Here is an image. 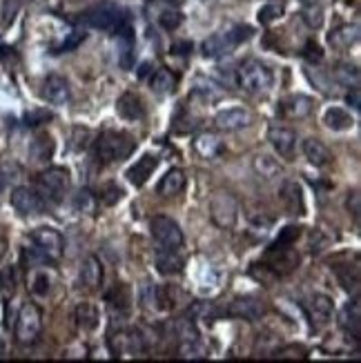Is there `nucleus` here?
Returning a JSON list of instances; mask_svg holds the SVG:
<instances>
[{
    "label": "nucleus",
    "instance_id": "nucleus-1",
    "mask_svg": "<svg viewBox=\"0 0 361 363\" xmlns=\"http://www.w3.org/2000/svg\"><path fill=\"white\" fill-rule=\"evenodd\" d=\"M134 147H136V140L130 134L109 130L94 140V156H96L103 165H109V163L125 161L134 152Z\"/></svg>",
    "mask_w": 361,
    "mask_h": 363
},
{
    "label": "nucleus",
    "instance_id": "nucleus-2",
    "mask_svg": "<svg viewBox=\"0 0 361 363\" xmlns=\"http://www.w3.org/2000/svg\"><path fill=\"white\" fill-rule=\"evenodd\" d=\"M250 36H252V27H248V25H237L226 31H216V34H212L206 43H203V56L206 58L230 56Z\"/></svg>",
    "mask_w": 361,
    "mask_h": 363
},
{
    "label": "nucleus",
    "instance_id": "nucleus-3",
    "mask_svg": "<svg viewBox=\"0 0 361 363\" xmlns=\"http://www.w3.org/2000/svg\"><path fill=\"white\" fill-rule=\"evenodd\" d=\"M237 83L248 94H263L272 87L274 76L268 69V65H263L257 58H250L241 62V67L237 69Z\"/></svg>",
    "mask_w": 361,
    "mask_h": 363
},
{
    "label": "nucleus",
    "instance_id": "nucleus-4",
    "mask_svg": "<svg viewBox=\"0 0 361 363\" xmlns=\"http://www.w3.org/2000/svg\"><path fill=\"white\" fill-rule=\"evenodd\" d=\"M70 172L65 167H50L38 174L36 179V192L45 203H60L70 192Z\"/></svg>",
    "mask_w": 361,
    "mask_h": 363
},
{
    "label": "nucleus",
    "instance_id": "nucleus-5",
    "mask_svg": "<svg viewBox=\"0 0 361 363\" xmlns=\"http://www.w3.org/2000/svg\"><path fill=\"white\" fill-rule=\"evenodd\" d=\"M31 257L38 261H58L65 250V241L54 228H36L31 232Z\"/></svg>",
    "mask_w": 361,
    "mask_h": 363
},
{
    "label": "nucleus",
    "instance_id": "nucleus-6",
    "mask_svg": "<svg viewBox=\"0 0 361 363\" xmlns=\"http://www.w3.org/2000/svg\"><path fill=\"white\" fill-rule=\"evenodd\" d=\"M43 328V312L36 303H23V308L18 310V317H16V325H13V337L21 345H29L34 343L40 335Z\"/></svg>",
    "mask_w": 361,
    "mask_h": 363
},
{
    "label": "nucleus",
    "instance_id": "nucleus-7",
    "mask_svg": "<svg viewBox=\"0 0 361 363\" xmlns=\"http://www.w3.org/2000/svg\"><path fill=\"white\" fill-rule=\"evenodd\" d=\"M87 25L96 27V29H103V31H130L128 27V16L125 11L116 5H99L94 7L85 13L83 18Z\"/></svg>",
    "mask_w": 361,
    "mask_h": 363
},
{
    "label": "nucleus",
    "instance_id": "nucleus-8",
    "mask_svg": "<svg viewBox=\"0 0 361 363\" xmlns=\"http://www.w3.org/2000/svg\"><path fill=\"white\" fill-rule=\"evenodd\" d=\"M210 218L216 228L230 230L239 218V201L230 192H214L210 199Z\"/></svg>",
    "mask_w": 361,
    "mask_h": 363
},
{
    "label": "nucleus",
    "instance_id": "nucleus-9",
    "mask_svg": "<svg viewBox=\"0 0 361 363\" xmlns=\"http://www.w3.org/2000/svg\"><path fill=\"white\" fill-rule=\"evenodd\" d=\"M150 230H152V239L156 241L159 247H170V250L183 247V232L174 218L163 216V214L154 216L150 223Z\"/></svg>",
    "mask_w": 361,
    "mask_h": 363
},
{
    "label": "nucleus",
    "instance_id": "nucleus-10",
    "mask_svg": "<svg viewBox=\"0 0 361 363\" xmlns=\"http://www.w3.org/2000/svg\"><path fill=\"white\" fill-rule=\"evenodd\" d=\"M11 205L21 216H36L45 210V201L38 196L36 189L16 187L11 192Z\"/></svg>",
    "mask_w": 361,
    "mask_h": 363
},
{
    "label": "nucleus",
    "instance_id": "nucleus-11",
    "mask_svg": "<svg viewBox=\"0 0 361 363\" xmlns=\"http://www.w3.org/2000/svg\"><path fill=\"white\" fill-rule=\"evenodd\" d=\"M252 116L245 107H228V109H221L216 116H214V125L216 130L221 132H237V130H243L250 125Z\"/></svg>",
    "mask_w": 361,
    "mask_h": 363
},
{
    "label": "nucleus",
    "instance_id": "nucleus-12",
    "mask_svg": "<svg viewBox=\"0 0 361 363\" xmlns=\"http://www.w3.org/2000/svg\"><path fill=\"white\" fill-rule=\"evenodd\" d=\"M43 99L50 105H67L72 101L70 83L58 74L47 76L45 83H43Z\"/></svg>",
    "mask_w": 361,
    "mask_h": 363
},
{
    "label": "nucleus",
    "instance_id": "nucleus-13",
    "mask_svg": "<svg viewBox=\"0 0 361 363\" xmlns=\"http://www.w3.org/2000/svg\"><path fill=\"white\" fill-rule=\"evenodd\" d=\"M228 317H237L245 321H257L263 314V303L257 296H237L234 301L228 306Z\"/></svg>",
    "mask_w": 361,
    "mask_h": 363
},
{
    "label": "nucleus",
    "instance_id": "nucleus-14",
    "mask_svg": "<svg viewBox=\"0 0 361 363\" xmlns=\"http://www.w3.org/2000/svg\"><path fill=\"white\" fill-rule=\"evenodd\" d=\"M306 312H308L312 325H326L333 319L335 303H333V298L326 294H312L306 306Z\"/></svg>",
    "mask_w": 361,
    "mask_h": 363
},
{
    "label": "nucleus",
    "instance_id": "nucleus-15",
    "mask_svg": "<svg viewBox=\"0 0 361 363\" xmlns=\"http://www.w3.org/2000/svg\"><path fill=\"white\" fill-rule=\"evenodd\" d=\"M268 140H270V145L277 150L279 156L290 159V156L294 154V147H296V132L290 128H284V125H272V128L268 130Z\"/></svg>",
    "mask_w": 361,
    "mask_h": 363
},
{
    "label": "nucleus",
    "instance_id": "nucleus-16",
    "mask_svg": "<svg viewBox=\"0 0 361 363\" xmlns=\"http://www.w3.org/2000/svg\"><path fill=\"white\" fill-rule=\"evenodd\" d=\"M159 167V156L156 154H143L140 159L128 169V181L136 187H143L150 177L154 174V169Z\"/></svg>",
    "mask_w": 361,
    "mask_h": 363
},
{
    "label": "nucleus",
    "instance_id": "nucleus-17",
    "mask_svg": "<svg viewBox=\"0 0 361 363\" xmlns=\"http://www.w3.org/2000/svg\"><path fill=\"white\" fill-rule=\"evenodd\" d=\"M156 267L161 274H179L185 267V259L181 257L179 250L170 247H156Z\"/></svg>",
    "mask_w": 361,
    "mask_h": 363
},
{
    "label": "nucleus",
    "instance_id": "nucleus-18",
    "mask_svg": "<svg viewBox=\"0 0 361 363\" xmlns=\"http://www.w3.org/2000/svg\"><path fill=\"white\" fill-rule=\"evenodd\" d=\"M339 328L343 330V333H348L355 339H359V335H361V303H359V298H355L352 303L343 306V310L339 312Z\"/></svg>",
    "mask_w": 361,
    "mask_h": 363
},
{
    "label": "nucleus",
    "instance_id": "nucleus-19",
    "mask_svg": "<svg viewBox=\"0 0 361 363\" xmlns=\"http://www.w3.org/2000/svg\"><path fill=\"white\" fill-rule=\"evenodd\" d=\"M81 283L87 290H99L103 286V263L99 257H87L81 263Z\"/></svg>",
    "mask_w": 361,
    "mask_h": 363
},
{
    "label": "nucleus",
    "instance_id": "nucleus-20",
    "mask_svg": "<svg viewBox=\"0 0 361 363\" xmlns=\"http://www.w3.org/2000/svg\"><path fill=\"white\" fill-rule=\"evenodd\" d=\"M116 112L125 118V121H140L145 116V105L143 101H140L136 94L128 91V94H123V96L118 99L116 103Z\"/></svg>",
    "mask_w": 361,
    "mask_h": 363
},
{
    "label": "nucleus",
    "instance_id": "nucleus-21",
    "mask_svg": "<svg viewBox=\"0 0 361 363\" xmlns=\"http://www.w3.org/2000/svg\"><path fill=\"white\" fill-rule=\"evenodd\" d=\"M323 123H326V128L333 132H346V130H352L355 118L348 109H343V107H328L323 114Z\"/></svg>",
    "mask_w": 361,
    "mask_h": 363
},
{
    "label": "nucleus",
    "instance_id": "nucleus-22",
    "mask_svg": "<svg viewBox=\"0 0 361 363\" xmlns=\"http://www.w3.org/2000/svg\"><path fill=\"white\" fill-rule=\"evenodd\" d=\"M304 154L315 167H326L328 163L333 161L331 150H328L319 138H306L304 140Z\"/></svg>",
    "mask_w": 361,
    "mask_h": 363
},
{
    "label": "nucleus",
    "instance_id": "nucleus-23",
    "mask_svg": "<svg viewBox=\"0 0 361 363\" xmlns=\"http://www.w3.org/2000/svg\"><path fill=\"white\" fill-rule=\"evenodd\" d=\"M185 187V174L183 169L179 167H172L167 174L159 181V185H156V192H159L161 196H177L183 192Z\"/></svg>",
    "mask_w": 361,
    "mask_h": 363
},
{
    "label": "nucleus",
    "instance_id": "nucleus-24",
    "mask_svg": "<svg viewBox=\"0 0 361 363\" xmlns=\"http://www.w3.org/2000/svg\"><path fill=\"white\" fill-rule=\"evenodd\" d=\"M281 199H284L286 208H288L292 214H306L304 189H301V185H296L294 181L284 183V189H281Z\"/></svg>",
    "mask_w": 361,
    "mask_h": 363
},
{
    "label": "nucleus",
    "instance_id": "nucleus-25",
    "mask_svg": "<svg viewBox=\"0 0 361 363\" xmlns=\"http://www.w3.org/2000/svg\"><path fill=\"white\" fill-rule=\"evenodd\" d=\"M312 107H315L312 99L296 94V96H290V99H286L284 103H281V112H284L286 116H290V118H306L312 112Z\"/></svg>",
    "mask_w": 361,
    "mask_h": 363
},
{
    "label": "nucleus",
    "instance_id": "nucleus-26",
    "mask_svg": "<svg viewBox=\"0 0 361 363\" xmlns=\"http://www.w3.org/2000/svg\"><path fill=\"white\" fill-rule=\"evenodd\" d=\"M359 40V27L357 25H341L331 31L328 43H331L335 50H348Z\"/></svg>",
    "mask_w": 361,
    "mask_h": 363
},
{
    "label": "nucleus",
    "instance_id": "nucleus-27",
    "mask_svg": "<svg viewBox=\"0 0 361 363\" xmlns=\"http://www.w3.org/2000/svg\"><path fill=\"white\" fill-rule=\"evenodd\" d=\"M150 87L154 94H159V96H165V94H172L177 89V76L172 74L170 69L161 67L156 69L150 78Z\"/></svg>",
    "mask_w": 361,
    "mask_h": 363
},
{
    "label": "nucleus",
    "instance_id": "nucleus-28",
    "mask_svg": "<svg viewBox=\"0 0 361 363\" xmlns=\"http://www.w3.org/2000/svg\"><path fill=\"white\" fill-rule=\"evenodd\" d=\"M221 147H223L221 138L212 132H203L194 138V150L203 156V159H214V156L221 152Z\"/></svg>",
    "mask_w": 361,
    "mask_h": 363
},
{
    "label": "nucleus",
    "instance_id": "nucleus-29",
    "mask_svg": "<svg viewBox=\"0 0 361 363\" xmlns=\"http://www.w3.org/2000/svg\"><path fill=\"white\" fill-rule=\"evenodd\" d=\"M252 165H255V172H257V174L263 181H274V179H279L281 174H284L281 165L272 159V156H268V154H257Z\"/></svg>",
    "mask_w": 361,
    "mask_h": 363
},
{
    "label": "nucleus",
    "instance_id": "nucleus-30",
    "mask_svg": "<svg viewBox=\"0 0 361 363\" xmlns=\"http://www.w3.org/2000/svg\"><path fill=\"white\" fill-rule=\"evenodd\" d=\"M76 323L81 330H85V333L87 330H94L99 325V310L89 303H81L76 308Z\"/></svg>",
    "mask_w": 361,
    "mask_h": 363
},
{
    "label": "nucleus",
    "instance_id": "nucleus-31",
    "mask_svg": "<svg viewBox=\"0 0 361 363\" xmlns=\"http://www.w3.org/2000/svg\"><path fill=\"white\" fill-rule=\"evenodd\" d=\"M50 288H52V277L47 274L45 270L31 272V277H29V290L34 292L36 296H45L47 292H50Z\"/></svg>",
    "mask_w": 361,
    "mask_h": 363
},
{
    "label": "nucleus",
    "instance_id": "nucleus-32",
    "mask_svg": "<svg viewBox=\"0 0 361 363\" xmlns=\"http://www.w3.org/2000/svg\"><path fill=\"white\" fill-rule=\"evenodd\" d=\"M76 210L78 212H85V214H91L94 210H96V196H94L91 192H87V189H81V192L76 194Z\"/></svg>",
    "mask_w": 361,
    "mask_h": 363
},
{
    "label": "nucleus",
    "instance_id": "nucleus-33",
    "mask_svg": "<svg viewBox=\"0 0 361 363\" xmlns=\"http://www.w3.org/2000/svg\"><path fill=\"white\" fill-rule=\"evenodd\" d=\"M159 23H161V27L163 29H167V31H174L181 23H183V16H181V11L179 9H172V7H167L165 11H161V16H159Z\"/></svg>",
    "mask_w": 361,
    "mask_h": 363
},
{
    "label": "nucleus",
    "instance_id": "nucleus-34",
    "mask_svg": "<svg viewBox=\"0 0 361 363\" xmlns=\"http://www.w3.org/2000/svg\"><path fill=\"white\" fill-rule=\"evenodd\" d=\"M304 21L308 23V27L310 29H319L321 27V23H323V11H321V7L317 5H308L306 9H304Z\"/></svg>",
    "mask_w": 361,
    "mask_h": 363
},
{
    "label": "nucleus",
    "instance_id": "nucleus-35",
    "mask_svg": "<svg viewBox=\"0 0 361 363\" xmlns=\"http://www.w3.org/2000/svg\"><path fill=\"white\" fill-rule=\"evenodd\" d=\"M181 354L183 357H190V359H203V357H206V348H203V343L199 339H194V341H183Z\"/></svg>",
    "mask_w": 361,
    "mask_h": 363
},
{
    "label": "nucleus",
    "instance_id": "nucleus-36",
    "mask_svg": "<svg viewBox=\"0 0 361 363\" xmlns=\"http://www.w3.org/2000/svg\"><path fill=\"white\" fill-rule=\"evenodd\" d=\"M99 199H101V203H105V205H114L116 201L123 199V189H121L118 185H114V183H109V185H105V187L101 189Z\"/></svg>",
    "mask_w": 361,
    "mask_h": 363
},
{
    "label": "nucleus",
    "instance_id": "nucleus-37",
    "mask_svg": "<svg viewBox=\"0 0 361 363\" xmlns=\"http://www.w3.org/2000/svg\"><path fill=\"white\" fill-rule=\"evenodd\" d=\"M0 288H3V294L9 298L16 292V272L13 267H5L3 277H0Z\"/></svg>",
    "mask_w": 361,
    "mask_h": 363
},
{
    "label": "nucleus",
    "instance_id": "nucleus-38",
    "mask_svg": "<svg viewBox=\"0 0 361 363\" xmlns=\"http://www.w3.org/2000/svg\"><path fill=\"white\" fill-rule=\"evenodd\" d=\"M281 11H284V7L277 5V3H270V5H265V7L259 9V21H261L263 25H268V23H272V21L279 18Z\"/></svg>",
    "mask_w": 361,
    "mask_h": 363
},
{
    "label": "nucleus",
    "instance_id": "nucleus-39",
    "mask_svg": "<svg viewBox=\"0 0 361 363\" xmlns=\"http://www.w3.org/2000/svg\"><path fill=\"white\" fill-rule=\"evenodd\" d=\"M179 337H181V341H194V339H199V330H196L194 321H190V319L179 321Z\"/></svg>",
    "mask_w": 361,
    "mask_h": 363
},
{
    "label": "nucleus",
    "instance_id": "nucleus-40",
    "mask_svg": "<svg viewBox=\"0 0 361 363\" xmlns=\"http://www.w3.org/2000/svg\"><path fill=\"white\" fill-rule=\"evenodd\" d=\"M350 78L357 83V78H359L357 67H350V65H339V69H337V81H339V83H343V85H350Z\"/></svg>",
    "mask_w": 361,
    "mask_h": 363
},
{
    "label": "nucleus",
    "instance_id": "nucleus-41",
    "mask_svg": "<svg viewBox=\"0 0 361 363\" xmlns=\"http://www.w3.org/2000/svg\"><path fill=\"white\" fill-rule=\"evenodd\" d=\"M348 210H352V216L355 218H359V192L355 189V192H350V196H348Z\"/></svg>",
    "mask_w": 361,
    "mask_h": 363
},
{
    "label": "nucleus",
    "instance_id": "nucleus-42",
    "mask_svg": "<svg viewBox=\"0 0 361 363\" xmlns=\"http://www.w3.org/2000/svg\"><path fill=\"white\" fill-rule=\"evenodd\" d=\"M346 101H348V105L355 109V112H359L361 101H359V87H357V85L352 87V91H348V99H346Z\"/></svg>",
    "mask_w": 361,
    "mask_h": 363
},
{
    "label": "nucleus",
    "instance_id": "nucleus-43",
    "mask_svg": "<svg viewBox=\"0 0 361 363\" xmlns=\"http://www.w3.org/2000/svg\"><path fill=\"white\" fill-rule=\"evenodd\" d=\"M5 185H7V179H5L3 174H0V192H3V189H5Z\"/></svg>",
    "mask_w": 361,
    "mask_h": 363
},
{
    "label": "nucleus",
    "instance_id": "nucleus-44",
    "mask_svg": "<svg viewBox=\"0 0 361 363\" xmlns=\"http://www.w3.org/2000/svg\"><path fill=\"white\" fill-rule=\"evenodd\" d=\"M154 3H167L172 7V3H181V0H154Z\"/></svg>",
    "mask_w": 361,
    "mask_h": 363
}]
</instances>
